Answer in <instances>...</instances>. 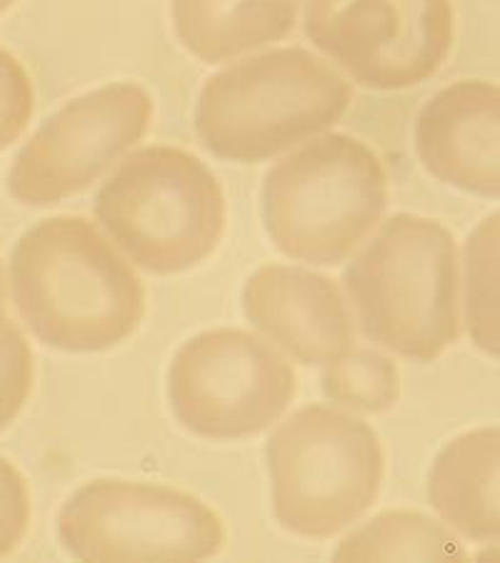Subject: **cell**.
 Instances as JSON below:
<instances>
[{
    "mask_svg": "<svg viewBox=\"0 0 500 563\" xmlns=\"http://www.w3.org/2000/svg\"><path fill=\"white\" fill-rule=\"evenodd\" d=\"M296 371L270 343L241 329L193 335L176 351L168 398L186 431L241 441L266 431L296 398Z\"/></svg>",
    "mask_w": 500,
    "mask_h": 563,
    "instance_id": "ba28073f",
    "label": "cell"
},
{
    "mask_svg": "<svg viewBox=\"0 0 500 563\" xmlns=\"http://www.w3.org/2000/svg\"><path fill=\"white\" fill-rule=\"evenodd\" d=\"M305 35L373 90L421 86L453 45L451 0H308Z\"/></svg>",
    "mask_w": 500,
    "mask_h": 563,
    "instance_id": "9c48e42d",
    "label": "cell"
},
{
    "mask_svg": "<svg viewBox=\"0 0 500 563\" xmlns=\"http://www.w3.org/2000/svg\"><path fill=\"white\" fill-rule=\"evenodd\" d=\"M303 0H170L173 31L203 63H223L284 41Z\"/></svg>",
    "mask_w": 500,
    "mask_h": 563,
    "instance_id": "5bb4252c",
    "label": "cell"
},
{
    "mask_svg": "<svg viewBox=\"0 0 500 563\" xmlns=\"http://www.w3.org/2000/svg\"><path fill=\"white\" fill-rule=\"evenodd\" d=\"M351 101V84L329 60L305 48H278L208 78L193 125L215 158L263 163L329 131Z\"/></svg>",
    "mask_w": 500,
    "mask_h": 563,
    "instance_id": "7a4b0ae2",
    "label": "cell"
},
{
    "mask_svg": "<svg viewBox=\"0 0 500 563\" xmlns=\"http://www.w3.org/2000/svg\"><path fill=\"white\" fill-rule=\"evenodd\" d=\"M429 498L460 536L500 543V426L445 443L431 466Z\"/></svg>",
    "mask_w": 500,
    "mask_h": 563,
    "instance_id": "4fadbf2b",
    "label": "cell"
},
{
    "mask_svg": "<svg viewBox=\"0 0 500 563\" xmlns=\"http://www.w3.org/2000/svg\"><path fill=\"white\" fill-rule=\"evenodd\" d=\"M58 539L78 561H203L221 553L225 531L193 494L96 478L60 506Z\"/></svg>",
    "mask_w": 500,
    "mask_h": 563,
    "instance_id": "52a82bcc",
    "label": "cell"
},
{
    "mask_svg": "<svg viewBox=\"0 0 500 563\" xmlns=\"http://www.w3.org/2000/svg\"><path fill=\"white\" fill-rule=\"evenodd\" d=\"M463 543L438 521L418 511L380 514L345 536L335 561H463Z\"/></svg>",
    "mask_w": 500,
    "mask_h": 563,
    "instance_id": "9a60e30c",
    "label": "cell"
},
{
    "mask_svg": "<svg viewBox=\"0 0 500 563\" xmlns=\"http://www.w3.org/2000/svg\"><path fill=\"white\" fill-rule=\"evenodd\" d=\"M93 213L115 246L156 276L203 263L225 231L218 178L193 153L173 145L131 153L100 186Z\"/></svg>",
    "mask_w": 500,
    "mask_h": 563,
    "instance_id": "5b68a950",
    "label": "cell"
},
{
    "mask_svg": "<svg viewBox=\"0 0 500 563\" xmlns=\"http://www.w3.org/2000/svg\"><path fill=\"white\" fill-rule=\"evenodd\" d=\"M388 176L366 143L343 133L313 139L263 180L260 216L273 246L293 261L335 266L376 229Z\"/></svg>",
    "mask_w": 500,
    "mask_h": 563,
    "instance_id": "277c9868",
    "label": "cell"
},
{
    "mask_svg": "<svg viewBox=\"0 0 500 563\" xmlns=\"http://www.w3.org/2000/svg\"><path fill=\"white\" fill-rule=\"evenodd\" d=\"M11 321V318L5 316V280H3V268H0V331H3V325Z\"/></svg>",
    "mask_w": 500,
    "mask_h": 563,
    "instance_id": "44dd1931",
    "label": "cell"
},
{
    "mask_svg": "<svg viewBox=\"0 0 500 563\" xmlns=\"http://www.w3.org/2000/svg\"><path fill=\"white\" fill-rule=\"evenodd\" d=\"M33 115V86L13 53L0 45V151L21 139Z\"/></svg>",
    "mask_w": 500,
    "mask_h": 563,
    "instance_id": "d6986e66",
    "label": "cell"
},
{
    "mask_svg": "<svg viewBox=\"0 0 500 563\" xmlns=\"http://www.w3.org/2000/svg\"><path fill=\"white\" fill-rule=\"evenodd\" d=\"M18 313L45 346L96 353L129 341L145 316L131 263L88 218H43L11 253Z\"/></svg>",
    "mask_w": 500,
    "mask_h": 563,
    "instance_id": "6da1fadb",
    "label": "cell"
},
{
    "mask_svg": "<svg viewBox=\"0 0 500 563\" xmlns=\"http://www.w3.org/2000/svg\"><path fill=\"white\" fill-rule=\"evenodd\" d=\"M153 98L133 80L90 90L53 113L15 153L8 194L48 208L86 190L151 129Z\"/></svg>",
    "mask_w": 500,
    "mask_h": 563,
    "instance_id": "30bf717a",
    "label": "cell"
},
{
    "mask_svg": "<svg viewBox=\"0 0 500 563\" xmlns=\"http://www.w3.org/2000/svg\"><path fill=\"white\" fill-rule=\"evenodd\" d=\"M273 516L303 539L348 529L384 484V446L366 421L331 406H305L273 431L268 446Z\"/></svg>",
    "mask_w": 500,
    "mask_h": 563,
    "instance_id": "8992f818",
    "label": "cell"
},
{
    "mask_svg": "<svg viewBox=\"0 0 500 563\" xmlns=\"http://www.w3.org/2000/svg\"><path fill=\"white\" fill-rule=\"evenodd\" d=\"M33 388V353L13 321L0 331V431L29 401Z\"/></svg>",
    "mask_w": 500,
    "mask_h": 563,
    "instance_id": "ac0fdd59",
    "label": "cell"
},
{
    "mask_svg": "<svg viewBox=\"0 0 500 563\" xmlns=\"http://www.w3.org/2000/svg\"><path fill=\"white\" fill-rule=\"evenodd\" d=\"M413 141L435 180L500 198V86L458 80L441 88L418 113Z\"/></svg>",
    "mask_w": 500,
    "mask_h": 563,
    "instance_id": "8fae6325",
    "label": "cell"
},
{
    "mask_svg": "<svg viewBox=\"0 0 500 563\" xmlns=\"http://www.w3.org/2000/svg\"><path fill=\"white\" fill-rule=\"evenodd\" d=\"M466 325L470 341L500 361V211L484 218L463 249Z\"/></svg>",
    "mask_w": 500,
    "mask_h": 563,
    "instance_id": "2e32d148",
    "label": "cell"
},
{
    "mask_svg": "<svg viewBox=\"0 0 500 563\" xmlns=\"http://www.w3.org/2000/svg\"><path fill=\"white\" fill-rule=\"evenodd\" d=\"M323 394L360 413H384L400 398V371L380 351L353 346L325 366Z\"/></svg>",
    "mask_w": 500,
    "mask_h": 563,
    "instance_id": "e0dca14e",
    "label": "cell"
},
{
    "mask_svg": "<svg viewBox=\"0 0 500 563\" xmlns=\"http://www.w3.org/2000/svg\"><path fill=\"white\" fill-rule=\"evenodd\" d=\"M31 523L29 484L11 461L0 456V559L11 556Z\"/></svg>",
    "mask_w": 500,
    "mask_h": 563,
    "instance_id": "ffe728a7",
    "label": "cell"
},
{
    "mask_svg": "<svg viewBox=\"0 0 500 563\" xmlns=\"http://www.w3.org/2000/svg\"><path fill=\"white\" fill-rule=\"evenodd\" d=\"M343 286L368 341L429 363L460 335L458 249L443 223L398 213L345 268Z\"/></svg>",
    "mask_w": 500,
    "mask_h": 563,
    "instance_id": "3957f363",
    "label": "cell"
},
{
    "mask_svg": "<svg viewBox=\"0 0 500 563\" xmlns=\"http://www.w3.org/2000/svg\"><path fill=\"white\" fill-rule=\"evenodd\" d=\"M243 313L305 366H331L353 349V318L329 276L298 266L258 268L243 286Z\"/></svg>",
    "mask_w": 500,
    "mask_h": 563,
    "instance_id": "7c38bea8",
    "label": "cell"
},
{
    "mask_svg": "<svg viewBox=\"0 0 500 563\" xmlns=\"http://www.w3.org/2000/svg\"><path fill=\"white\" fill-rule=\"evenodd\" d=\"M13 3H15V0H0V15H3Z\"/></svg>",
    "mask_w": 500,
    "mask_h": 563,
    "instance_id": "7402d4cb",
    "label": "cell"
}]
</instances>
